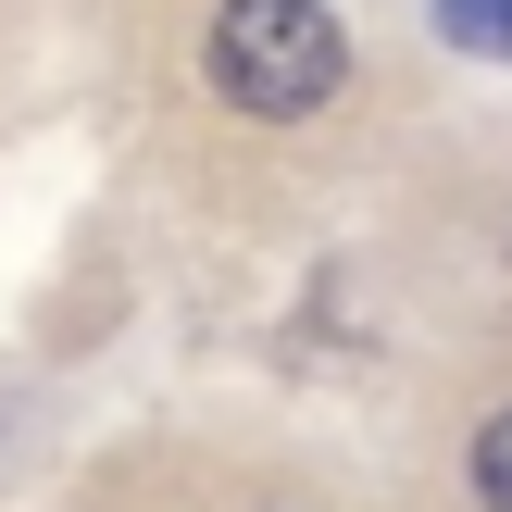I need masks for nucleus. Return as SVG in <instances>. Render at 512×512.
<instances>
[{
  "instance_id": "nucleus-3",
  "label": "nucleus",
  "mask_w": 512,
  "mask_h": 512,
  "mask_svg": "<svg viewBox=\"0 0 512 512\" xmlns=\"http://www.w3.org/2000/svg\"><path fill=\"white\" fill-rule=\"evenodd\" d=\"M475 512H512V413H488L475 438Z\"/></svg>"
},
{
  "instance_id": "nucleus-2",
  "label": "nucleus",
  "mask_w": 512,
  "mask_h": 512,
  "mask_svg": "<svg viewBox=\"0 0 512 512\" xmlns=\"http://www.w3.org/2000/svg\"><path fill=\"white\" fill-rule=\"evenodd\" d=\"M425 25L450 50H475V63H512V0H425Z\"/></svg>"
},
{
  "instance_id": "nucleus-1",
  "label": "nucleus",
  "mask_w": 512,
  "mask_h": 512,
  "mask_svg": "<svg viewBox=\"0 0 512 512\" xmlns=\"http://www.w3.org/2000/svg\"><path fill=\"white\" fill-rule=\"evenodd\" d=\"M213 88L250 125H313L350 88V38L325 0H225L213 13Z\"/></svg>"
}]
</instances>
